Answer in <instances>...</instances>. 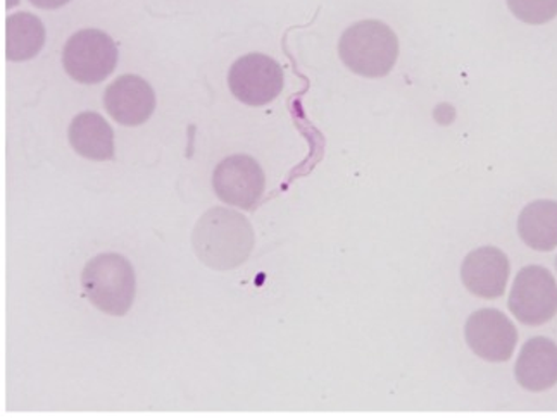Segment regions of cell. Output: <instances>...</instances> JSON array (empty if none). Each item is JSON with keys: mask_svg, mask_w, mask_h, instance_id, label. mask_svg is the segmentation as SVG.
<instances>
[{"mask_svg": "<svg viewBox=\"0 0 557 418\" xmlns=\"http://www.w3.org/2000/svg\"><path fill=\"white\" fill-rule=\"evenodd\" d=\"M191 243L197 258L211 269H235L255 249V229L240 212L211 208L196 224Z\"/></svg>", "mask_w": 557, "mask_h": 418, "instance_id": "6da1fadb", "label": "cell"}, {"mask_svg": "<svg viewBox=\"0 0 557 418\" xmlns=\"http://www.w3.org/2000/svg\"><path fill=\"white\" fill-rule=\"evenodd\" d=\"M338 52L344 64L356 75L382 78L395 66L399 42L385 23L368 20L344 31Z\"/></svg>", "mask_w": 557, "mask_h": 418, "instance_id": "7a4b0ae2", "label": "cell"}, {"mask_svg": "<svg viewBox=\"0 0 557 418\" xmlns=\"http://www.w3.org/2000/svg\"><path fill=\"white\" fill-rule=\"evenodd\" d=\"M82 287L99 311L121 317L134 305V267L117 253H104L85 265Z\"/></svg>", "mask_w": 557, "mask_h": 418, "instance_id": "3957f363", "label": "cell"}, {"mask_svg": "<svg viewBox=\"0 0 557 418\" xmlns=\"http://www.w3.org/2000/svg\"><path fill=\"white\" fill-rule=\"evenodd\" d=\"M63 64L78 84H100L116 69V43L100 29H82L67 40Z\"/></svg>", "mask_w": 557, "mask_h": 418, "instance_id": "277c9868", "label": "cell"}, {"mask_svg": "<svg viewBox=\"0 0 557 418\" xmlns=\"http://www.w3.org/2000/svg\"><path fill=\"white\" fill-rule=\"evenodd\" d=\"M509 311L527 326H542L557 314V282L541 265L520 270L509 296Z\"/></svg>", "mask_w": 557, "mask_h": 418, "instance_id": "5b68a950", "label": "cell"}, {"mask_svg": "<svg viewBox=\"0 0 557 418\" xmlns=\"http://www.w3.org/2000/svg\"><path fill=\"white\" fill-rule=\"evenodd\" d=\"M228 85L233 96L244 104L267 105L283 90V69L268 55L247 54L233 64Z\"/></svg>", "mask_w": 557, "mask_h": 418, "instance_id": "8992f818", "label": "cell"}, {"mask_svg": "<svg viewBox=\"0 0 557 418\" xmlns=\"http://www.w3.org/2000/svg\"><path fill=\"white\" fill-rule=\"evenodd\" d=\"M212 187L223 202L250 211L261 200L267 178L255 159L249 155H232L214 170Z\"/></svg>", "mask_w": 557, "mask_h": 418, "instance_id": "52a82bcc", "label": "cell"}, {"mask_svg": "<svg viewBox=\"0 0 557 418\" xmlns=\"http://www.w3.org/2000/svg\"><path fill=\"white\" fill-rule=\"evenodd\" d=\"M465 335L470 349L487 362H508L518 343L515 324L495 308L474 312L466 322Z\"/></svg>", "mask_w": 557, "mask_h": 418, "instance_id": "ba28073f", "label": "cell"}, {"mask_svg": "<svg viewBox=\"0 0 557 418\" xmlns=\"http://www.w3.org/2000/svg\"><path fill=\"white\" fill-rule=\"evenodd\" d=\"M104 105L120 125L140 126L154 114V90L140 76H120L106 90Z\"/></svg>", "mask_w": 557, "mask_h": 418, "instance_id": "9c48e42d", "label": "cell"}, {"mask_svg": "<svg viewBox=\"0 0 557 418\" xmlns=\"http://www.w3.org/2000/svg\"><path fill=\"white\" fill-rule=\"evenodd\" d=\"M509 261L506 253L494 246L473 250L465 258L461 278L466 290L474 296L494 300L503 296L509 279Z\"/></svg>", "mask_w": 557, "mask_h": 418, "instance_id": "30bf717a", "label": "cell"}, {"mask_svg": "<svg viewBox=\"0 0 557 418\" xmlns=\"http://www.w3.org/2000/svg\"><path fill=\"white\" fill-rule=\"evenodd\" d=\"M515 372L524 390H550L557 384V344L547 338H533L521 350Z\"/></svg>", "mask_w": 557, "mask_h": 418, "instance_id": "8fae6325", "label": "cell"}, {"mask_svg": "<svg viewBox=\"0 0 557 418\" xmlns=\"http://www.w3.org/2000/svg\"><path fill=\"white\" fill-rule=\"evenodd\" d=\"M71 147L90 161L114 159V132L97 112H82L70 126Z\"/></svg>", "mask_w": 557, "mask_h": 418, "instance_id": "7c38bea8", "label": "cell"}, {"mask_svg": "<svg viewBox=\"0 0 557 418\" xmlns=\"http://www.w3.org/2000/svg\"><path fill=\"white\" fill-rule=\"evenodd\" d=\"M518 232L530 249L550 252L557 246V202L539 200L523 208Z\"/></svg>", "mask_w": 557, "mask_h": 418, "instance_id": "4fadbf2b", "label": "cell"}, {"mask_svg": "<svg viewBox=\"0 0 557 418\" xmlns=\"http://www.w3.org/2000/svg\"><path fill=\"white\" fill-rule=\"evenodd\" d=\"M46 46V28L29 13L11 14L5 20V55L9 61H28Z\"/></svg>", "mask_w": 557, "mask_h": 418, "instance_id": "5bb4252c", "label": "cell"}, {"mask_svg": "<svg viewBox=\"0 0 557 418\" xmlns=\"http://www.w3.org/2000/svg\"><path fill=\"white\" fill-rule=\"evenodd\" d=\"M509 9L520 22L544 25L557 16V0H508Z\"/></svg>", "mask_w": 557, "mask_h": 418, "instance_id": "9a60e30c", "label": "cell"}, {"mask_svg": "<svg viewBox=\"0 0 557 418\" xmlns=\"http://www.w3.org/2000/svg\"><path fill=\"white\" fill-rule=\"evenodd\" d=\"M35 8L40 9H58L61 5L67 4L70 0H29Z\"/></svg>", "mask_w": 557, "mask_h": 418, "instance_id": "2e32d148", "label": "cell"}]
</instances>
